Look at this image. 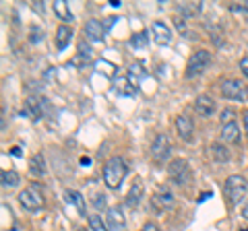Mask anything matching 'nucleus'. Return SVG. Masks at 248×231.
<instances>
[{"instance_id":"36","label":"nucleus","mask_w":248,"mask_h":231,"mask_svg":"<svg viewBox=\"0 0 248 231\" xmlns=\"http://www.w3.org/2000/svg\"><path fill=\"white\" fill-rule=\"evenodd\" d=\"M11 155H15V157H21L23 153H21V149H19V147H13V149H11Z\"/></svg>"},{"instance_id":"16","label":"nucleus","mask_w":248,"mask_h":231,"mask_svg":"<svg viewBox=\"0 0 248 231\" xmlns=\"http://www.w3.org/2000/svg\"><path fill=\"white\" fill-rule=\"evenodd\" d=\"M66 198H68V202H71L77 213L81 215V217H85L87 215V204H85V198L81 192H77V190H66Z\"/></svg>"},{"instance_id":"38","label":"nucleus","mask_w":248,"mask_h":231,"mask_svg":"<svg viewBox=\"0 0 248 231\" xmlns=\"http://www.w3.org/2000/svg\"><path fill=\"white\" fill-rule=\"evenodd\" d=\"M242 217H244V219H246V221H248V204H246V206H244V211H242Z\"/></svg>"},{"instance_id":"19","label":"nucleus","mask_w":248,"mask_h":231,"mask_svg":"<svg viewBox=\"0 0 248 231\" xmlns=\"http://www.w3.org/2000/svg\"><path fill=\"white\" fill-rule=\"evenodd\" d=\"M54 13H56L58 19H62L64 23H71L73 21V13H71V9H68L66 0H56V2H54Z\"/></svg>"},{"instance_id":"31","label":"nucleus","mask_w":248,"mask_h":231,"mask_svg":"<svg viewBox=\"0 0 248 231\" xmlns=\"http://www.w3.org/2000/svg\"><path fill=\"white\" fill-rule=\"evenodd\" d=\"M104 194H95V198H93V206H95V209H104L106 206V202H104Z\"/></svg>"},{"instance_id":"37","label":"nucleus","mask_w":248,"mask_h":231,"mask_svg":"<svg viewBox=\"0 0 248 231\" xmlns=\"http://www.w3.org/2000/svg\"><path fill=\"white\" fill-rule=\"evenodd\" d=\"M81 163H83V165H89L91 159H89V157H81Z\"/></svg>"},{"instance_id":"41","label":"nucleus","mask_w":248,"mask_h":231,"mask_svg":"<svg viewBox=\"0 0 248 231\" xmlns=\"http://www.w3.org/2000/svg\"><path fill=\"white\" fill-rule=\"evenodd\" d=\"M79 231H85V229H79Z\"/></svg>"},{"instance_id":"3","label":"nucleus","mask_w":248,"mask_h":231,"mask_svg":"<svg viewBox=\"0 0 248 231\" xmlns=\"http://www.w3.org/2000/svg\"><path fill=\"white\" fill-rule=\"evenodd\" d=\"M19 200H21V206L25 211H31V213H35V211H40L42 206H44V196H42V192L40 188H37V184H33V186H29L25 188L19 194Z\"/></svg>"},{"instance_id":"6","label":"nucleus","mask_w":248,"mask_h":231,"mask_svg":"<svg viewBox=\"0 0 248 231\" xmlns=\"http://www.w3.org/2000/svg\"><path fill=\"white\" fill-rule=\"evenodd\" d=\"M153 206L155 209H159V211H170V209H174V204H176V196H174V192L170 190L168 186H161L159 190H155V194H153Z\"/></svg>"},{"instance_id":"4","label":"nucleus","mask_w":248,"mask_h":231,"mask_svg":"<svg viewBox=\"0 0 248 231\" xmlns=\"http://www.w3.org/2000/svg\"><path fill=\"white\" fill-rule=\"evenodd\" d=\"M209 62H211V54H209L207 50H197L190 56L188 64H186V76H188V79H192V76H199L209 66Z\"/></svg>"},{"instance_id":"11","label":"nucleus","mask_w":248,"mask_h":231,"mask_svg":"<svg viewBox=\"0 0 248 231\" xmlns=\"http://www.w3.org/2000/svg\"><path fill=\"white\" fill-rule=\"evenodd\" d=\"M126 227V221H124V215L120 206H114V209L108 211V229L112 231H122Z\"/></svg>"},{"instance_id":"34","label":"nucleus","mask_w":248,"mask_h":231,"mask_svg":"<svg viewBox=\"0 0 248 231\" xmlns=\"http://www.w3.org/2000/svg\"><path fill=\"white\" fill-rule=\"evenodd\" d=\"M141 231H159V227L155 225V223H147V225H145Z\"/></svg>"},{"instance_id":"7","label":"nucleus","mask_w":248,"mask_h":231,"mask_svg":"<svg viewBox=\"0 0 248 231\" xmlns=\"http://www.w3.org/2000/svg\"><path fill=\"white\" fill-rule=\"evenodd\" d=\"M221 95L226 99H234V101H244L246 91L240 81H223L221 83Z\"/></svg>"},{"instance_id":"1","label":"nucleus","mask_w":248,"mask_h":231,"mask_svg":"<svg viewBox=\"0 0 248 231\" xmlns=\"http://www.w3.org/2000/svg\"><path fill=\"white\" fill-rule=\"evenodd\" d=\"M126 173H128L126 161H124L122 157H112L104 165V182H106V186L110 190H118L122 180L126 178Z\"/></svg>"},{"instance_id":"21","label":"nucleus","mask_w":248,"mask_h":231,"mask_svg":"<svg viewBox=\"0 0 248 231\" xmlns=\"http://www.w3.org/2000/svg\"><path fill=\"white\" fill-rule=\"evenodd\" d=\"M29 172L33 175H46V161L40 153L29 159Z\"/></svg>"},{"instance_id":"9","label":"nucleus","mask_w":248,"mask_h":231,"mask_svg":"<svg viewBox=\"0 0 248 231\" xmlns=\"http://www.w3.org/2000/svg\"><path fill=\"white\" fill-rule=\"evenodd\" d=\"M151 33H153V40H155L157 45H168L170 42H172V31H170V27L166 25V23H161V21L153 23Z\"/></svg>"},{"instance_id":"13","label":"nucleus","mask_w":248,"mask_h":231,"mask_svg":"<svg viewBox=\"0 0 248 231\" xmlns=\"http://www.w3.org/2000/svg\"><path fill=\"white\" fill-rule=\"evenodd\" d=\"M195 110L201 118H209V116L215 112V101L209 95H199L195 101Z\"/></svg>"},{"instance_id":"39","label":"nucleus","mask_w":248,"mask_h":231,"mask_svg":"<svg viewBox=\"0 0 248 231\" xmlns=\"http://www.w3.org/2000/svg\"><path fill=\"white\" fill-rule=\"evenodd\" d=\"M244 6H246V9H248V0H246V2H244Z\"/></svg>"},{"instance_id":"20","label":"nucleus","mask_w":248,"mask_h":231,"mask_svg":"<svg viewBox=\"0 0 248 231\" xmlns=\"http://www.w3.org/2000/svg\"><path fill=\"white\" fill-rule=\"evenodd\" d=\"M221 141L226 143H240V128L236 124H228L221 128Z\"/></svg>"},{"instance_id":"8","label":"nucleus","mask_w":248,"mask_h":231,"mask_svg":"<svg viewBox=\"0 0 248 231\" xmlns=\"http://www.w3.org/2000/svg\"><path fill=\"white\" fill-rule=\"evenodd\" d=\"M170 151H172V144H170V138L166 134H157L155 141L151 144V155L157 161H166L170 157Z\"/></svg>"},{"instance_id":"29","label":"nucleus","mask_w":248,"mask_h":231,"mask_svg":"<svg viewBox=\"0 0 248 231\" xmlns=\"http://www.w3.org/2000/svg\"><path fill=\"white\" fill-rule=\"evenodd\" d=\"M234 116H236V112L234 110H223L221 112V124L223 126H228V124H234Z\"/></svg>"},{"instance_id":"22","label":"nucleus","mask_w":248,"mask_h":231,"mask_svg":"<svg viewBox=\"0 0 248 231\" xmlns=\"http://www.w3.org/2000/svg\"><path fill=\"white\" fill-rule=\"evenodd\" d=\"M0 182H2L4 188H15V186H17V184L21 182V178H19L17 172H9V169H2V172H0Z\"/></svg>"},{"instance_id":"40","label":"nucleus","mask_w":248,"mask_h":231,"mask_svg":"<svg viewBox=\"0 0 248 231\" xmlns=\"http://www.w3.org/2000/svg\"><path fill=\"white\" fill-rule=\"evenodd\" d=\"M240 231H248V227H244V229H240Z\"/></svg>"},{"instance_id":"28","label":"nucleus","mask_w":248,"mask_h":231,"mask_svg":"<svg viewBox=\"0 0 248 231\" xmlns=\"http://www.w3.org/2000/svg\"><path fill=\"white\" fill-rule=\"evenodd\" d=\"M44 40V31L40 27H31V31H29V42L31 43H37V42H42Z\"/></svg>"},{"instance_id":"10","label":"nucleus","mask_w":248,"mask_h":231,"mask_svg":"<svg viewBox=\"0 0 248 231\" xmlns=\"http://www.w3.org/2000/svg\"><path fill=\"white\" fill-rule=\"evenodd\" d=\"M85 35H87V40L89 42H93V43H97V42H102L104 40V25L99 21H95V19H91V21H87L85 23Z\"/></svg>"},{"instance_id":"30","label":"nucleus","mask_w":248,"mask_h":231,"mask_svg":"<svg viewBox=\"0 0 248 231\" xmlns=\"http://www.w3.org/2000/svg\"><path fill=\"white\" fill-rule=\"evenodd\" d=\"M79 50H81V56H83V58H87V60L91 58V50H89V45L85 43V42L79 43Z\"/></svg>"},{"instance_id":"32","label":"nucleus","mask_w":248,"mask_h":231,"mask_svg":"<svg viewBox=\"0 0 248 231\" xmlns=\"http://www.w3.org/2000/svg\"><path fill=\"white\" fill-rule=\"evenodd\" d=\"M176 25H178V29H180V33L188 35V31H186V25H184V19H182V17H176Z\"/></svg>"},{"instance_id":"25","label":"nucleus","mask_w":248,"mask_h":231,"mask_svg":"<svg viewBox=\"0 0 248 231\" xmlns=\"http://www.w3.org/2000/svg\"><path fill=\"white\" fill-rule=\"evenodd\" d=\"M147 35H149L147 31H139V33H135V35H133V40H130L133 48H137V50H145V48H147V43H149V37H147Z\"/></svg>"},{"instance_id":"5","label":"nucleus","mask_w":248,"mask_h":231,"mask_svg":"<svg viewBox=\"0 0 248 231\" xmlns=\"http://www.w3.org/2000/svg\"><path fill=\"white\" fill-rule=\"evenodd\" d=\"M168 173L178 186H186L188 184V178H190V169H188V163L184 159H174L172 163L168 167Z\"/></svg>"},{"instance_id":"26","label":"nucleus","mask_w":248,"mask_h":231,"mask_svg":"<svg viewBox=\"0 0 248 231\" xmlns=\"http://www.w3.org/2000/svg\"><path fill=\"white\" fill-rule=\"evenodd\" d=\"M211 155L215 161H219V163H226V161L230 159V153L226 147H221V144H213L211 147Z\"/></svg>"},{"instance_id":"33","label":"nucleus","mask_w":248,"mask_h":231,"mask_svg":"<svg viewBox=\"0 0 248 231\" xmlns=\"http://www.w3.org/2000/svg\"><path fill=\"white\" fill-rule=\"evenodd\" d=\"M240 68H242V72L248 76V58H242V60H240Z\"/></svg>"},{"instance_id":"12","label":"nucleus","mask_w":248,"mask_h":231,"mask_svg":"<svg viewBox=\"0 0 248 231\" xmlns=\"http://www.w3.org/2000/svg\"><path fill=\"white\" fill-rule=\"evenodd\" d=\"M23 114L31 116V120L44 118V107H42V97H27L25 99V110Z\"/></svg>"},{"instance_id":"24","label":"nucleus","mask_w":248,"mask_h":231,"mask_svg":"<svg viewBox=\"0 0 248 231\" xmlns=\"http://www.w3.org/2000/svg\"><path fill=\"white\" fill-rule=\"evenodd\" d=\"M116 91H118L120 95H135L137 93V87L128 79H120L116 83Z\"/></svg>"},{"instance_id":"15","label":"nucleus","mask_w":248,"mask_h":231,"mask_svg":"<svg viewBox=\"0 0 248 231\" xmlns=\"http://www.w3.org/2000/svg\"><path fill=\"white\" fill-rule=\"evenodd\" d=\"M143 192H145L143 180H135V182H133V186H130V190H128L126 204H128V206H137L139 202H141V198H143Z\"/></svg>"},{"instance_id":"17","label":"nucleus","mask_w":248,"mask_h":231,"mask_svg":"<svg viewBox=\"0 0 248 231\" xmlns=\"http://www.w3.org/2000/svg\"><path fill=\"white\" fill-rule=\"evenodd\" d=\"M73 40V29L68 27V25H60L56 29V48L58 50H64L68 43H71Z\"/></svg>"},{"instance_id":"2","label":"nucleus","mask_w":248,"mask_h":231,"mask_svg":"<svg viewBox=\"0 0 248 231\" xmlns=\"http://www.w3.org/2000/svg\"><path fill=\"white\" fill-rule=\"evenodd\" d=\"M246 190H248V184L242 175H230L226 180V186H223V192H226V196L232 204H238L246 196Z\"/></svg>"},{"instance_id":"35","label":"nucleus","mask_w":248,"mask_h":231,"mask_svg":"<svg viewBox=\"0 0 248 231\" xmlns=\"http://www.w3.org/2000/svg\"><path fill=\"white\" fill-rule=\"evenodd\" d=\"M242 118H244V132H246V136H248V110L244 112Z\"/></svg>"},{"instance_id":"18","label":"nucleus","mask_w":248,"mask_h":231,"mask_svg":"<svg viewBox=\"0 0 248 231\" xmlns=\"http://www.w3.org/2000/svg\"><path fill=\"white\" fill-rule=\"evenodd\" d=\"M145 76H147V71H145V66H143V64H139V62L130 64L126 79H128L130 83H133L137 89H139V83H141V79H145Z\"/></svg>"},{"instance_id":"27","label":"nucleus","mask_w":248,"mask_h":231,"mask_svg":"<svg viewBox=\"0 0 248 231\" xmlns=\"http://www.w3.org/2000/svg\"><path fill=\"white\" fill-rule=\"evenodd\" d=\"M89 229H91V231H108L106 223L102 221V217H99V215H91V217H89Z\"/></svg>"},{"instance_id":"23","label":"nucleus","mask_w":248,"mask_h":231,"mask_svg":"<svg viewBox=\"0 0 248 231\" xmlns=\"http://www.w3.org/2000/svg\"><path fill=\"white\" fill-rule=\"evenodd\" d=\"M95 71L99 74L108 76V79H112V76H116V66L112 62H108V60H97L95 62Z\"/></svg>"},{"instance_id":"14","label":"nucleus","mask_w":248,"mask_h":231,"mask_svg":"<svg viewBox=\"0 0 248 231\" xmlns=\"http://www.w3.org/2000/svg\"><path fill=\"white\" fill-rule=\"evenodd\" d=\"M176 130L182 141H192V120L186 116H178L176 118Z\"/></svg>"}]
</instances>
